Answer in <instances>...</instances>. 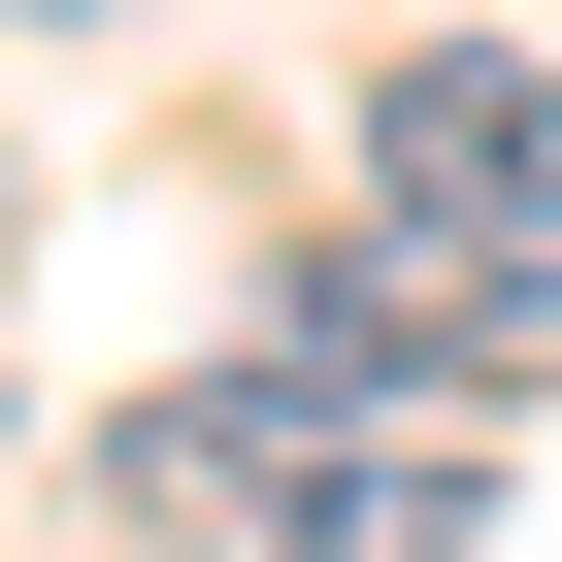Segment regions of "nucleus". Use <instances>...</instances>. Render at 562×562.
Masks as SVG:
<instances>
[{
  "mask_svg": "<svg viewBox=\"0 0 562 562\" xmlns=\"http://www.w3.org/2000/svg\"><path fill=\"white\" fill-rule=\"evenodd\" d=\"M562 364V265H463V232H331L299 265V397H364V430H496Z\"/></svg>",
  "mask_w": 562,
  "mask_h": 562,
  "instance_id": "obj_1",
  "label": "nucleus"
},
{
  "mask_svg": "<svg viewBox=\"0 0 562 562\" xmlns=\"http://www.w3.org/2000/svg\"><path fill=\"white\" fill-rule=\"evenodd\" d=\"M463 529H496V463L463 430H364V397L299 430V496H265V562H463Z\"/></svg>",
  "mask_w": 562,
  "mask_h": 562,
  "instance_id": "obj_3",
  "label": "nucleus"
},
{
  "mask_svg": "<svg viewBox=\"0 0 562 562\" xmlns=\"http://www.w3.org/2000/svg\"><path fill=\"white\" fill-rule=\"evenodd\" d=\"M364 199L463 265H562V34H397L364 67Z\"/></svg>",
  "mask_w": 562,
  "mask_h": 562,
  "instance_id": "obj_2",
  "label": "nucleus"
}]
</instances>
